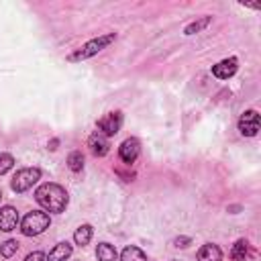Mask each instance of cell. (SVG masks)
Segmentation results:
<instances>
[{
	"mask_svg": "<svg viewBox=\"0 0 261 261\" xmlns=\"http://www.w3.org/2000/svg\"><path fill=\"white\" fill-rule=\"evenodd\" d=\"M35 200L49 212H63L67 208L69 196L63 186L59 184H43L35 192Z\"/></svg>",
	"mask_w": 261,
	"mask_h": 261,
	"instance_id": "cell-1",
	"label": "cell"
},
{
	"mask_svg": "<svg viewBox=\"0 0 261 261\" xmlns=\"http://www.w3.org/2000/svg\"><path fill=\"white\" fill-rule=\"evenodd\" d=\"M49 224H51V216H49L47 212H43V210H33V212H29V214L22 218L20 230H22L24 237H37V234L45 232V230L49 228Z\"/></svg>",
	"mask_w": 261,
	"mask_h": 261,
	"instance_id": "cell-2",
	"label": "cell"
},
{
	"mask_svg": "<svg viewBox=\"0 0 261 261\" xmlns=\"http://www.w3.org/2000/svg\"><path fill=\"white\" fill-rule=\"evenodd\" d=\"M114 39H116V33L100 35V37H96V39L88 41L86 45H82V47H80L75 53H71V55L67 57V61H80V59H88V57H92V55L100 53L102 49H106L110 43H114Z\"/></svg>",
	"mask_w": 261,
	"mask_h": 261,
	"instance_id": "cell-3",
	"label": "cell"
},
{
	"mask_svg": "<svg viewBox=\"0 0 261 261\" xmlns=\"http://www.w3.org/2000/svg\"><path fill=\"white\" fill-rule=\"evenodd\" d=\"M39 179H41V169H39V167H22V169H18V171L14 173L10 186H12L14 192L22 194V192H27L29 188H33Z\"/></svg>",
	"mask_w": 261,
	"mask_h": 261,
	"instance_id": "cell-4",
	"label": "cell"
},
{
	"mask_svg": "<svg viewBox=\"0 0 261 261\" xmlns=\"http://www.w3.org/2000/svg\"><path fill=\"white\" fill-rule=\"evenodd\" d=\"M120 126H122V112L118 110L108 112L98 120V133H102L104 137H114L120 130Z\"/></svg>",
	"mask_w": 261,
	"mask_h": 261,
	"instance_id": "cell-5",
	"label": "cell"
},
{
	"mask_svg": "<svg viewBox=\"0 0 261 261\" xmlns=\"http://www.w3.org/2000/svg\"><path fill=\"white\" fill-rule=\"evenodd\" d=\"M259 126H261V118H259V112L257 110H247V112L241 114V118H239V130H241V135L255 137L259 133Z\"/></svg>",
	"mask_w": 261,
	"mask_h": 261,
	"instance_id": "cell-6",
	"label": "cell"
},
{
	"mask_svg": "<svg viewBox=\"0 0 261 261\" xmlns=\"http://www.w3.org/2000/svg\"><path fill=\"white\" fill-rule=\"evenodd\" d=\"M139 151H141L139 141L130 137V139H124V141L120 143V147H118V157H120L122 163L130 165V163H135V159L139 157Z\"/></svg>",
	"mask_w": 261,
	"mask_h": 261,
	"instance_id": "cell-7",
	"label": "cell"
},
{
	"mask_svg": "<svg viewBox=\"0 0 261 261\" xmlns=\"http://www.w3.org/2000/svg\"><path fill=\"white\" fill-rule=\"evenodd\" d=\"M237 67H239L237 57H228V59H222L216 65H212V73L218 80H228V77H232L237 73Z\"/></svg>",
	"mask_w": 261,
	"mask_h": 261,
	"instance_id": "cell-8",
	"label": "cell"
},
{
	"mask_svg": "<svg viewBox=\"0 0 261 261\" xmlns=\"http://www.w3.org/2000/svg\"><path fill=\"white\" fill-rule=\"evenodd\" d=\"M88 147H90V151L96 155V157H104L106 153H108V149H110V145H108V137H104L102 133H94V135H90V139H88Z\"/></svg>",
	"mask_w": 261,
	"mask_h": 261,
	"instance_id": "cell-9",
	"label": "cell"
},
{
	"mask_svg": "<svg viewBox=\"0 0 261 261\" xmlns=\"http://www.w3.org/2000/svg\"><path fill=\"white\" fill-rule=\"evenodd\" d=\"M16 224H18V212L12 206L0 208V230L10 232V230L16 228Z\"/></svg>",
	"mask_w": 261,
	"mask_h": 261,
	"instance_id": "cell-10",
	"label": "cell"
},
{
	"mask_svg": "<svg viewBox=\"0 0 261 261\" xmlns=\"http://www.w3.org/2000/svg\"><path fill=\"white\" fill-rule=\"evenodd\" d=\"M198 261H222V251H220V247L214 245V243L202 245V249L198 251Z\"/></svg>",
	"mask_w": 261,
	"mask_h": 261,
	"instance_id": "cell-11",
	"label": "cell"
},
{
	"mask_svg": "<svg viewBox=\"0 0 261 261\" xmlns=\"http://www.w3.org/2000/svg\"><path fill=\"white\" fill-rule=\"evenodd\" d=\"M69 255H71V245L69 243H59V245H55L49 251V255H47L45 261H65Z\"/></svg>",
	"mask_w": 261,
	"mask_h": 261,
	"instance_id": "cell-12",
	"label": "cell"
},
{
	"mask_svg": "<svg viewBox=\"0 0 261 261\" xmlns=\"http://www.w3.org/2000/svg\"><path fill=\"white\" fill-rule=\"evenodd\" d=\"M116 249L110 245V243H100L96 247V257L98 261H116Z\"/></svg>",
	"mask_w": 261,
	"mask_h": 261,
	"instance_id": "cell-13",
	"label": "cell"
},
{
	"mask_svg": "<svg viewBox=\"0 0 261 261\" xmlns=\"http://www.w3.org/2000/svg\"><path fill=\"white\" fill-rule=\"evenodd\" d=\"M247 255H249V243L245 239H239L230 249V259L232 261H245Z\"/></svg>",
	"mask_w": 261,
	"mask_h": 261,
	"instance_id": "cell-14",
	"label": "cell"
},
{
	"mask_svg": "<svg viewBox=\"0 0 261 261\" xmlns=\"http://www.w3.org/2000/svg\"><path fill=\"white\" fill-rule=\"evenodd\" d=\"M92 234H94V230H92V226L90 224H82L75 232H73V241H75V245H88L90 241H92Z\"/></svg>",
	"mask_w": 261,
	"mask_h": 261,
	"instance_id": "cell-15",
	"label": "cell"
},
{
	"mask_svg": "<svg viewBox=\"0 0 261 261\" xmlns=\"http://www.w3.org/2000/svg\"><path fill=\"white\" fill-rule=\"evenodd\" d=\"M120 261H147V255L139 249V247H126L122 253H120Z\"/></svg>",
	"mask_w": 261,
	"mask_h": 261,
	"instance_id": "cell-16",
	"label": "cell"
},
{
	"mask_svg": "<svg viewBox=\"0 0 261 261\" xmlns=\"http://www.w3.org/2000/svg\"><path fill=\"white\" fill-rule=\"evenodd\" d=\"M67 167L73 173H80L84 169V155H82V151H71L67 155Z\"/></svg>",
	"mask_w": 261,
	"mask_h": 261,
	"instance_id": "cell-17",
	"label": "cell"
},
{
	"mask_svg": "<svg viewBox=\"0 0 261 261\" xmlns=\"http://www.w3.org/2000/svg\"><path fill=\"white\" fill-rule=\"evenodd\" d=\"M210 16H204V18H200V20H196V22H192V24H188L186 27V35H194V33H198V31H202V29H206L208 24H210Z\"/></svg>",
	"mask_w": 261,
	"mask_h": 261,
	"instance_id": "cell-18",
	"label": "cell"
},
{
	"mask_svg": "<svg viewBox=\"0 0 261 261\" xmlns=\"http://www.w3.org/2000/svg\"><path fill=\"white\" fill-rule=\"evenodd\" d=\"M16 251H18V243H16V241H12V239H8V241H4V243L0 245V255H2V257H6V259H8V257H12Z\"/></svg>",
	"mask_w": 261,
	"mask_h": 261,
	"instance_id": "cell-19",
	"label": "cell"
},
{
	"mask_svg": "<svg viewBox=\"0 0 261 261\" xmlns=\"http://www.w3.org/2000/svg\"><path fill=\"white\" fill-rule=\"evenodd\" d=\"M12 165H14V157L10 153H0V175L12 169Z\"/></svg>",
	"mask_w": 261,
	"mask_h": 261,
	"instance_id": "cell-20",
	"label": "cell"
},
{
	"mask_svg": "<svg viewBox=\"0 0 261 261\" xmlns=\"http://www.w3.org/2000/svg\"><path fill=\"white\" fill-rule=\"evenodd\" d=\"M47 257L41 253V251H35V253H31V255H27V259L24 261H45Z\"/></svg>",
	"mask_w": 261,
	"mask_h": 261,
	"instance_id": "cell-21",
	"label": "cell"
},
{
	"mask_svg": "<svg viewBox=\"0 0 261 261\" xmlns=\"http://www.w3.org/2000/svg\"><path fill=\"white\" fill-rule=\"evenodd\" d=\"M190 245V239L188 237H177L175 239V247H188Z\"/></svg>",
	"mask_w": 261,
	"mask_h": 261,
	"instance_id": "cell-22",
	"label": "cell"
},
{
	"mask_svg": "<svg viewBox=\"0 0 261 261\" xmlns=\"http://www.w3.org/2000/svg\"><path fill=\"white\" fill-rule=\"evenodd\" d=\"M0 196H2V194H0Z\"/></svg>",
	"mask_w": 261,
	"mask_h": 261,
	"instance_id": "cell-23",
	"label": "cell"
}]
</instances>
